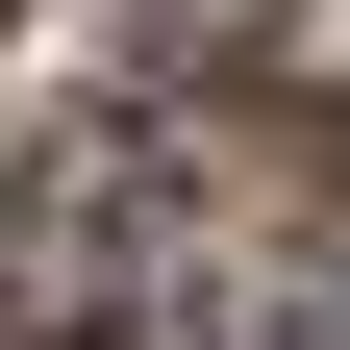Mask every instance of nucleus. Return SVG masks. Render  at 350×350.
Segmentation results:
<instances>
[{
	"label": "nucleus",
	"mask_w": 350,
	"mask_h": 350,
	"mask_svg": "<svg viewBox=\"0 0 350 350\" xmlns=\"http://www.w3.org/2000/svg\"><path fill=\"white\" fill-rule=\"evenodd\" d=\"M125 51L150 75H226V51H275V0H125Z\"/></svg>",
	"instance_id": "obj_1"
},
{
	"label": "nucleus",
	"mask_w": 350,
	"mask_h": 350,
	"mask_svg": "<svg viewBox=\"0 0 350 350\" xmlns=\"http://www.w3.org/2000/svg\"><path fill=\"white\" fill-rule=\"evenodd\" d=\"M250 350H350V275H275V300H250Z\"/></svg>",
	"instance_id": "obj_2"
},
{
	"label": "nucleus",
	"mask_w": 350,
	"mask_h": 350,
	"mask_svg": "<svg viewBox=\"0 0 350 350\" xmlns=\"http://www.w3.org/2000/svg\"><path fill=\"white\" fill-rule=\"evenodd\" d=\"M75 350H125V325H75Z\"/></svg>",
	"instance_id": "obj_3"
}]
</instances>
